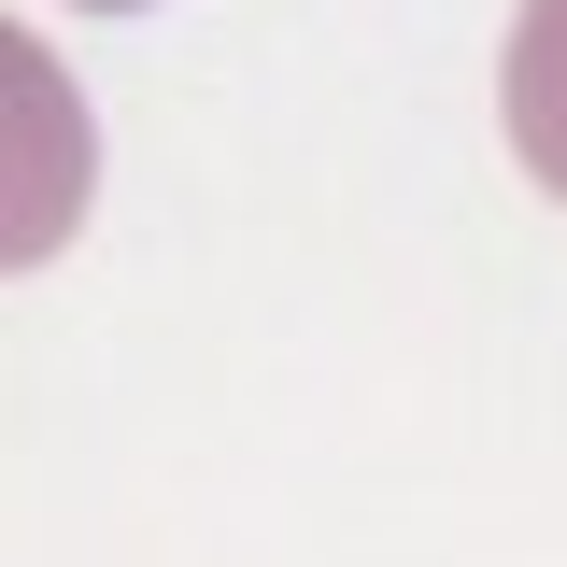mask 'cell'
Wrapping results in <instances>:
<instances>
[{
	"mask_svg": "<svg viewBox=\"0 0 567 567\" xmlns=\"http://www.w3.org/2000/svg\"><path fill=\"white\" fill-rule=\"evenodd\" d=\"M100 199V114L14 14H0V284L43 270Z\"/></svg>",
	"mask_w": 567,
	"mask_h": 567,
	"instance_id": "6da1fadb",
	"label": "cell"
},
{
	"mask_svg": "<svg viewBox=\"0 0 567 567\" xmlns=\"http://www.w3.org/2000/svg\"><path fill=\"white\" fill-rule=\"evenodd\" d=\"M496 128H511V171H525L539 199H567V0H511Z\"/></svg>",
	"mask_w": 567,
	"mask_h": 567,
	"instance_id": "7a4b0ae2",
	"label": "cell"
},
{
	"mask_svg": "<svg viewBox=\"0 0 567 567\" xmlns=\"http://www.w3.org/2000/svg\"><path fill=\"white\" fill-rule=\"evenodd\" d=\"M71 14H156V0H71Z\"/></svg>",
	"mask_w": 567,
	"mask_h": 567,
	"instance_id": "3957f363",
	"label": "cell"
}]
</instances>
